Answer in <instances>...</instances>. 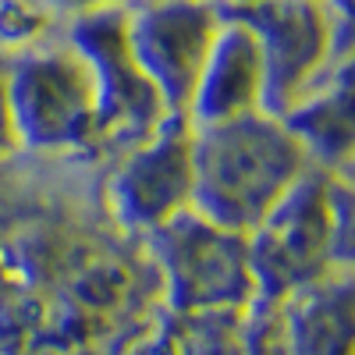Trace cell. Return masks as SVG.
Listing matches in <instances>:
<instances>
[{
  "instance_id": "1",
  "label": "cell",
  "mask_w": 355,
  "mask_h": 355,
  "mask_svg": "<svg viewBox=\"0 0 355 355\" xmlns=\"http://www.w3.org/2000/svg\"><path fill=\"white\" fill-rule=\"evenodd\" d=\"M192 210L206 220L252 231L313 167L281 117L252 110L192 128Z\"/></svg>"
},
{
  "instance_id": "2",
  "label": "cell",
  "mask_w": 355,
  "mask_h": 355,
  "mask_svg": "<svg viewBox=\"0 0 355 355\" xmlns=\"http://www.w3.org/2000/svg\"><path fill=\"white\" fill-rule=\"evenodd\" d=\"M256 291L295 295L348 256V192L331 174L306 171L295 189L249 231Z\"/></svg>"
},
{
  "instance_id": "3",
  "label": "cell",
  "mask_w": 355,
  "mask_h": 355,
  "mask_svg": "<svg viewBox=\"0 0 355 355\" xmlns=\"http://www.w3.org/2000/svg\"><path fill=\"white\" fill-rule=\"evenodd\" d=\"M4 71L18 146L75 150L100 139L96 82L71 40H40L11 53Z\"/></svg>"
},
{
  "instance_id": "4",
  "label": "cell",
  "mask_w": 355,
  "mask_h": 355,
  "mask_svg": "<svg viewBox=\"0 0 355 355\" xmlns=\"http://www.w3.org/2000/svg\"><path fill=\"white\" fill-rule=\"evenodd\" d=\"M224 15L239 18L259 46L263 110L274 117L327 75L334 43L345 33V8H334V0H277Z\"/></svg>"
},
{
  "instance_id": "5",
  "label": "cell",
  "mask_w": 355,
  "mask_h": 355,
  "mask_svg": "<svg viewBox=\"0 0 355 355\" xmlns=\"http://www.w3.org/2000/svg\"><path fill=\"white\" fill-rule=\"evenodd\" d=\"M167 295L185 313L245 306L256 295L249 234L206 220L196 210L178 214L153 231Z\"/></svg>"
},
{
  "instance_id": "6",
  "label": "cell",
  "mask_w": 355,
  "mask_h": 355,
  "mask_svg": "<svg viewBox=\"0 0 355 355\" xmlns=\"http://www.w3.org/2000/svg\"><path fill=\"white\" fill-rule=\"evenodd\" d=\"M220 21L217 0H135L125 8L132 57L171 114L189 110Z\"/></svg>"
},
{
  "instance_id": "7",
  "label": "cell",
  "mask_w": 355,
  "mask_h": 355,
  "mask_svg": "<svg viewBox=\"0 0 355 355\" xmlns=\"http://www.w3.org/2000/svg\"><path fill=\"white\" fill-rule=\"evenodd\" d=\"M68 40L85 57L96 82V107H100V135L121 146H139L150 139L160 121L171 114L157 93V85L135 64L128 33H125V8L93 11L68 18Z\"/></svg>"
},
{
  "instance_id": "8",
  "label": "cell",
  "mask_w": 355,
  "mask_h": 355,
  "mask_svg": "<svg viewBox=\"0 0 355 355\" xmlns=\"http://www.w3.org/2000/svg\"><path fill=\"white\" fill-rule=\"evenodd\" d=\"M196 167H192V121L167 114L160 128L132 146L114 174V206L132 227L157 231L178 214L192 210Z\"/></svg>"
},
{
  "instance_id": "9",
  "label": "cell",
  "mask_w": 355,
  "mask_h": 355,
  "mask_svg": "<svg viewBox=\"0 0 355 355\" xmlns=\"http://www.w3.org/2000/svg\"><path fill=\"white\" fill-rule=\"evenodd\" d=\"M263 110V61L252 33L239 21L224 15L217 40L206 53V64L199 71V82L192 89V100L185 117L192 128L217 125Z\"/></svg>"
},
{
  "instance_id": "10",
  "label": "cell",
  "mask_w": 355,
  "mask_h": 355,
  "mask_svg": "<svg viewBox=\"0 0 355 355\" xmlns=\"http://www.w3.org/2000/svg\"><path fill=\"white\" fill-rule=\"evenodd\" d=\"M352 93H348V71L341 64L338 75H323L309 93L295 100L281 121L299 139L309 160L320 164H345L352 150Z\"/></svg>"
},
{
  "instance_id": "11",
  "label": "cell",
  "mask_w": 355,
  "mask_h": 355,
  "mask_svg": "<svg viewBox=\"0 0 355 355\" xmlns=\"http://www.w3.org/2000/svg\"><path fill=\"white\" fill-rule=\"evenodd\" d=\"M316 288V284H313ZM295 309V355H348V288H302Z\"/></svg>"
},
{
  "instance_id": "12",
  "label": "cell",
  "mask_w": 355,
  "mask_h": 355,
  "mask_svg": "<svg viewBox=\"0 0 355 355\" xmlns=\"http://www.w3.org/2000/svg\"><path fill=\"white\" fill-rule=\"evenodd\" d=\"M53 15L43 0H0V50L18 53L46 36Z\"/></svg>"
},
{
  "instance_id": "13",
  "label": "cell",
  "mask_w": 355,
  "mask_h": 355,
  "mask_svg": "<svg viewBox=\"0 0 355 355\" xmlns=\"http://www.w3.org/2000/svg\"><path fill=\"white\" fill-rule=\"evenodd\" d=\"M46 11L57 18H78V15H93V11H114V8H128L135 4V0H43Z\"/></svg>"
},
{
  "instance_id": "14",
  "label": "cell",
  "mask_w": 355,
  "mask_h": 355,
  "mask_svg": "<svg viewBox=\"0 0 355 355\" xmlns=\"http://www.w3.org/2000/svg\"><path fill=\"white\" fill-rule=\"evenodd\" d=\"M15 146H18V135H15L11 103H8V71H4V61H0V157H8Z\"/></svg>"
},
{
  "instance_id": "15",
  "label": "cell",
  "mask_w": 355,
  "mask_h": 355,
  "mask_svg": "<svg viewBox=\"0 0 355 355\" xmlns=\"http://www.w3.org/2000/svg\"><path fill=\"white\" fill-rule=\"evenodd\" d=\"M224 11H234V8H252V4H277V0H217Z\"/></svg>"
}]
</instances>
